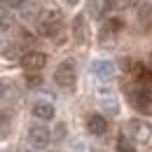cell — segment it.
<instances>
[{"instance_id":"ffe728a7","label":"cell","mask_w":152,"mask_h":152,"mask_svg":"<svg viewBox=\"0 0 152 152\" xmlns=\"http://www.w3.org/2000/svg\"><path fill=\"white\" fill-rule=\"evenodd\" d=\"M152 17V5L148 2L145 7H140V21H145V19H150Z\"/></svg>"},{"instance_id":"3957f363","label":"cell","mask_w":152,"mask_h":152,"mask_svg":"<svg viewBox=\"0 0 152 152\" xmlns=\"http://www.w3.org/2000/svg\"><path fill=\"white\" fill-rule=\"evenodd\" d=\"M129 101L133 103L136 110H140V113H152V91L150 89H145V87L131 89V91H129Z\"/></svg>"},{"instance_id":"9a60e30c","label":"cell","mask_w":152,"mask_h":152,"mask_svg":"<svg viewBox=\"0 0 152 152\" xmlns=\"http://www.w3.org/2000/svg\"><path fill=\"white\" fill-rule=\"evenodd\" d=\"M122 28H124V23H122L119 19H110L108 23H105V28H103V33H110V35H113V33H119Z\"/></svg>"},{"instance_id":"277c9868","label":"cell","mask_w":152,"mask_h":152,"mask_svg":"<svg viewBox=\"0 0 152 152\" xmlns=\"http://www.w3.org/2000/svg\"><path fill=\"white\" fill-rule=\"evenodd\" d=\"M45 63H47V56H45L42 52H28V54L21 56V66H23L28 73H38V70H42Z\"/></svg>"},{"instance_id":"6da1fadb","label":"cell","mask_w":152,"mask_h":152,"mask_svg":"<svg viewBox=\"0 0 152 152\" xmlns=\"http://www.w3.org/2000/svg\"><path fill=\"white\" fill-rule=\"evenodd\" d=\"M58 28H61V12H58V10L49 7V10H45V12L38 17V31H40V35L52 38V35H56V33H58Z\"/></svg>"},{"instance_id":"4fadbf2b","label":"cell","mask_w":152,"mask_h":152,"mask_svg":"<svg viewBox=\"0 0 152 152\" xmlns=\"http://www.w3.org/2000/svg\"><path fill=\"white\" fill-rule=\"evenodd\" d=\"M19 10H21V17H23L26 21H28V19H38V17H40V10H38V5H35V2H31V5L26 2V5L19 7Z\"/></svg>"},{"instance_id":"44dd1931","label":"cell","mask_w":152,"mask_h":152,"mask_svg":"<svg viewBox=\"0 0 152 152\" xmlns=\"http://www.w3.org/2000/svg\"><path fill=\"white\" fill-rule=\"evenodd\" d=\"M26 82H28V87H40V84H42V77L28 73V80H26Z\"/></svg>"},{"instance_id":"30bf717a","label":"cell","mask_w":152,"mask_h":152,"mask_svg":"<svg viewBox=\"0 0 152 152\" xmlns=\"http://www.w3.org/2000/svg\"><path fill=\"white\" fill-rule=\"evenodd\" d=\"M131 131H133V140H138V143H148L150 140V126L148 124H143V122H131Z\"/></svg>"},{"instance_id":"8992f818","label":"cell","mask_w":152,"mask_h":152,"mask_svg":"<svg viewBox=\"0 0 152 152\" xmlns=\"http://www.w3.org/2000/svg\"><path fill=\"white\" fill-rule=\"evenodd\" d=\"M28 140H31V145H35V148H45V145H49L52 136H49V131H47L45 126H31V129H28Z\"/></svg>"},{"instance_id":"e0dca14e","label":"cell","mask_w":152,"mask_h":152,"mask_svg":"<svg viewBox=\"0 0 152 152\" xmlns=\"http://www.w3.org/2000/svg\"><path fill=\"white\" fill-rule=\"evenodd\" d=\"M12 23H14V21H12L10 14H0V28H2V31H10V28H12Z\"/></svg>"},{"instance_id":"484cf974","label":"cell","mask_w":152,"mask_h":152,"mask_svg":"<svg viewBox=\"0 0 152 152\" xmlns=\"http://www.w3.org/2000/svg\"><path fill=\"white\" fill-rule=\"evenodd\" d=\"M150 66H152V54H150Z\"/></svg>"},{"instance_id":"2e32d148","label":"cell","mask_w":152,"mask_h":152,"mask_svg":"<svg viewBox=\"0 0 152 152\" xmlns=\"http://www.w3.org/2000/svg\"><path fill=\"white\" fill-rule=\"evenodd\" d=\"M115 152H136V148H133L124 136H119V140H117V150H115Z\"/></svg>"},{"instance_id":"d6986e66","label":"cell","mask_w":152,"mask_h":152,"mask_svg":"<svg viewBox=\"0 0 152 152\" xmlns=\"http://www.w3.org/2000/svg\"><path fill=\"white\" fill-rule=\"evenodd\" d=\"M7 122H10V115L0 110V133H5V131H7Z\"/></svg>"},{"instance_id":"8fae6325","label":"cell","mask_w":152,"mask_h":152,"mask_svg":"<svg viewBox=\"0 0 152 152\" xmlns=\"http://www.w3.org/2000/svg\"><path fill=\"white\" fill-rule=\"evenodd\" d=\"M113 7H115L113 0H91V14L98 17V19H103Z\"/></svg>"},{"instance_id":"cb8c5ba5","label":"cell","mask_w":152,"mask_h":152,"mask_svg":"<svg viewBox=\"0 0 152 152\" xmlns=\"http://www.w3.org/2000/svg\"><path fill=\"white\" fill-rule=\"evenodd\" d=\"M66 2H68V5H77L80 0H66Z\"/></svg>"},{"instance_id":"ba28073f","label":"cell","mask_w":152,"mask_h":152,"mask_svg":"<svg viewBox=\"0 0 152 152\" xmlns=\"http://www.w3.org/2000/svg\"><path fill=\"white\" fill-rule=\"evenodd\" d=\"M33 115L38 117V119H52L56 110H54V105L52 103H47V101H38L35 105H33Z\"/></svg>"},{"instance_id":"ac0fdd59","label":"cell","mask_w":152,"mask_h":152,"mask_svg":"<svg viewBox=\"0 0 152 152\" xmlns=\"http://www.w3.org/2000/svg\"><path fill=\"white\" fill-rule=\"evenodd\" d=\"M5 2V7H10V10H19V7H23L28 0H2Z\"/></svg>"},{"instance_id":"52a82bcc","label":"cell","mask_w":152,"mask_h":152,"mask_svg":"<svg viewBox=\"0 0 152 152\" xmlns=\"http://www.w3.org/2000/svg\"><path fill=\"white\" fill-rule=\"evenodd\" d=\"M87 129H89V133H94V136H103V133L108 131V119L103 115H91L87 119Z\"/></svg>"},{"instance_id":"5b68a950","label":"cell","mask_w":152,"mask_h":152,"mask_svg":"<svg viewBox=\"0 0 152 152\" xmlns=\"http://www.w3.org/2000/svg\"><path fill=\"white\" fill-rule=\"evenodd\" d=\"M91 70H94V75L101 80V82H110L115 77V73H117V68H115V63L113 61H94L91 63Z\"/></svg>"},{"instance_id":"9c48e42d","label":"cell","mask_w":152,"mask_h":152,"mask_svg":"<svg viewBox=\"0 0 152 152\" xmlns=\"http://www.w3.org/2000/svg\"><path fill=\"white\" fill-rule=\"evenodd\" d=\"M73 35H75V40L80 42V45H84L87 38H89V33H87V23H84V17H82V14H77L75 21H73Z\"/></svg>"},{"instance_id":"5bb4252c","label":"cell","mask_w":152,"mask_h":152,"mask_svg":"<svg viewBox=\"0 0 152 152\" xmlns=\"http://www.w3.org/2000/svg\"><path fill=\"white\" fill-rule=\"evenodd\" d=\"M138 87L152 89V70H148V68H138Z\"/></svg>"},{"instance_id":"d4e9b609","label":"cell","mask_w":152,"mask_h":152,"mask_svg":"<svg viewBox=\"0 0 152 152\" xmlns=\"http://www.w3.org/2000/svg\"><path fill=\"white\" fill-rule=\"evenodd\" d=\"M23 152H38V150H23Z\"/></svg>"},{"instance_id":"7a4b0ae2","label":"cell","mask_w":152,"mask_h":152,"mask_svg":"<svg viewBox=\"0 0 152 152\" xmlns=\"http://www.w3.org/2000/svg\"><path fill=\"white\" fill-rule=\"evenodd\" d=\"M54 82L63 89H73L77 82V68H75V61H61L56 66V73H54Z\"/></svg>"},{"instance_id":"7402d4cb","label":"cell","mask_w":152,"mask_h":152,"mask_svg":"<svg viewBox=\"0 0 152 152\" xmlns=\"http://www.w3.org/2000/svg\"><path fill=\"white\" fill-rule=\"evenodd\" d=\"M122 2H124V7H133V5H138L140 0H122Z\"/></svg>"},{"instance_id":"7c38bea8","label":"cell","mask_w":152,"mask_h":152,"mask_svg":"<svg viewBox=\"0 0 152 152\" xmlns=\"http://www.w3.org/2000/svg\"><path fill=\"white\" fill-rule=\"evenodd\" d=\"M98 101H101V105H103V110H108L110 115H115L117 110H119V105H117V98H115V94H110V91H98Z\"/></svg>"},{"instance_id":"603a6c76","label":"cell","mask_w":152,"mask_h":152,"mask_svg":"<svg viewBox=\"0 0 152 152\" xmlns=\"http://www.w3.org/2000/svg\"><path fill=\"white\" fill-rule=\"evenodd\" d=\"M5 94V84H2V82H0V96Z\"/></svg>"}]
</instances>
